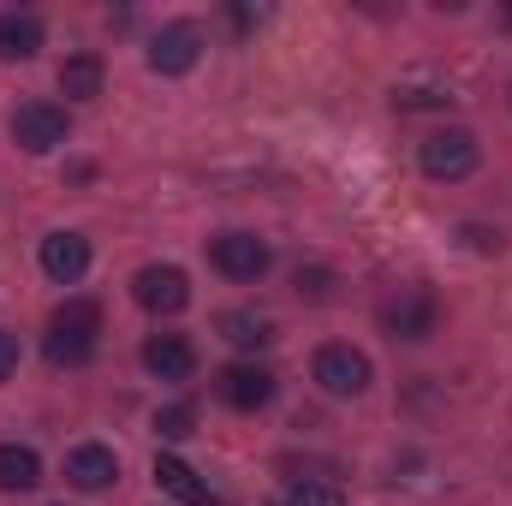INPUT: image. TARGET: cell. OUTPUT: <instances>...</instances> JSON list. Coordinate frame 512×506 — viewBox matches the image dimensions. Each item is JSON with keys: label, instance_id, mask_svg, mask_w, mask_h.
<instances>
[{"label": "cell", "instance_id": "obj_11", "mask_svg": "<svg viewBox=\"0 0 512 506\" xmlns=\"http://www.w3.org/2000/svg\"><path fill=\"white\" fill-rule=\"evenodd\" d=\"M84 268H90V239L84 233H48L42 239V274L54 286H78Z\"/></svg>", "mask_w": 512, "mask_h": 506}, {"label": "cell", "instance_id": "obj_16", "mask_svg": "<svg viewBox=\"0 0 512 506\" xmlns=\"http://www.w3.org/2000/svg\"><path fill=\"white\" fill-rule=\"evenodd\" d=\"M60 96H72V102L102 96V60H96V54H72V60H60Z\"/></svg>", "mask_w": 512, "mask_h": 506}, {"label": "cell", "instance_id": "obj_20", "mask_svg": "<svg viewBox=\"0 0 512 506\" xmlns=\"http://www.w3.org/2000/svg\"><path fill=\"white\" fill-rule=\"evenodd\" d=\"M155 429H161L167 441H185V435L197 429V405H191V399H179V405H167V411H155Z\"/></svg>", "mask_w": 512, "mask_h": 506}, {"label": "cell", "instance_id": "obj_14", "mask_svg": "<svg viewBox=\"0 0 512 506\" xmlns=\"http://www.w3.org/2000/svg\"><path fill=\"white\" fill-rule=\"evenodd\" d=\"M42 483V459L36 447H18V441H0V495H24Z\"/></svg>", "mask_w": 512, "mask_h": 506}, {"label": "cell", "instance_id": "obj_12", "mask_svg": "<svg viewBox=\"0 0 512 506\" xmlns=\"http://www.w3.org/2000/svg\"><path fill=\"white\" fill-rule=\"evenodd\" d=\"M114 477H120V459H114V447H96V441H84V447H72V453H66V483H72V489L96 495V489H108Z\"/></svg>", "mask_w": 512, "mask_h": 506}, {"label": "cell", "instance_id": "obj_22", "mask_svg": "<svg viewBox=\"0 0 512 506\" xmlns=\"http://www.w3.org/2000/svg\"><path fill=\"white\" fill-rule=\"evenodd\" d=\"M12 370H18V334H6V328H0V381L12 376Z\"/></svg>", "mask_w": 512, "mask_h": 506}, {"label": "cell", "instance_id": "obj_23", "mask_svg": "<svg viewBox=\"0 0 512 506\" xmlns=\"http://www.w3.org/2000/svg\"><path fill=\"white\" fill-rule=\"evenodd\" d=\"M507 24H512V6H507Z\"/></svg>", "mask_w": 512, "mask_h": 506}, {"label": "cell", "instance_id": "obj_8", "mask_svg": "<svg viewBox=\"0 0 512 506\" xmlns=\"http://www.w3.org/2000/svg\"><path fill=\"white\" fill-rule=\"evenodd\" d=\"M197 54H203L197 24H167V30H155V42H149V72H161V78H185V72L197 66Z\"/></svg>", "mask_w": 512, "mask_h": 506}, {"label": "cell", "instance_id": "obj_6", "mask_svg": "<svg viewBox=\"0 0 512 506\" xmlns=\"http://www.w3.org/2000/svg\"><path fill=\"white\" fill-rule=\"evenodd\" d=\"M12 143L30 149V155L60 149V143H66V108H54V102H24V108L12 114Z\"/></svg>", "mask_w": 512, "mask_h": 506}, {"label": "cell", "instance_id": "obj_9", "mask_svg": "<svg viewBox=\"0 0 512 506\" xmlns=\"http://www.w3.org/2000/svg\"><path fill=\"white\" fill-rule=\"evenodd\" d=\"M215 393H221L233 411H262V405L274 399V376H268L262 364H227V370L215 376Z\"/></svg>", "mask_w": 512, "mask_h": 506}, {"label": "cell", "instance_id": "obj_10", "mask_svg": "<svg viewBox=\"0 0 512 506\" xmlns=\"http://www.w3.org/2000/svg\"><path fill=\"white\" fill-rule=\"evenodd\" d=\"M143 370L155 381H191L197 376V352L185 334H149L143 340Z\"/></svg>", "mask_w": 512, "mask_h": 506}, {"label": "cell", "instance_id": "obj_1", "mask_svg": "<svg viewBox=\"0 0 512 506\" xmlns=\"http://www.w3.org/2000/svg\"><path fill=\"white\" fill-rule=\"evenodd\" d=\"M96 334H102V304L96 298H66L48 322V364H84L96 352Z\"/></svg>", "mask_w": 512, "mask_h": 506}, {"label": "cell", "instance_id": "obj_5", "mask_svg": "<svg viewBox=\"0 0 512 506\" xmlns=\"http://www.w3.org/2000/svg\"><path fill=\"white\" fill-rule=\"evenodd\" d=\"M382 328L393 340H429L435 334V298L423 286H399L382 304Z\"/></svg>", "mask_w": 512, "mask_h": 506}, {"label": "cell", "instance_id": "obj_18", "mask_svg": "<svg viewBox=\"0 0 512 506\" xmlns=\"http://www.w3.org/2000/svg\"><path fill=\"white\" fill-rule=\"evenodd\" d=\"M274 506H346V495H340L334 483H322V477H298V483L280 489Z\"/></svg>", "mask_w": 512, "mask_h": 506}, {"label": "cell", "instance_id": "obj_2", "mask_svg": "<svg viewBox=\"0 0 512 506\" xmlns=\"http://www.w3.org/2000/svg\"><path fill=\"white\" fill-rule=\"evenodd\" d=\"M417 161H423V173H429V179L453 185V179H471V173H477L483 149H477V137H471L465 126H447V131H429V137H423Z\"/></svg>", "mask_w": 512, "mask_h": 506}, {"label": "cell", "instance_id": "obj_13", "mask_svg": "<svg viewBox=\"0 0 512 506\" xmlns=\"http://www.w3.org/2000/svg\"><path fill=\"white\" fill-rule=\"evenodd\" d=\"M155 483H161V495H173L179 506H209V483H203L185 459H173V453L155 459Z\"/></svg>", "mask_w": 512, "mask_h": 506}, {"label": "cell", "instance_id": "obj_7", "mask_svg": "<svg viewBox=\"0 0 512 506\" xmlns=\"http://www.w3.org/2000/svg\"><path fill=\"white\" fill-rule=\"evenodd\" d=\"M209 262L227 274V280H262L268 274V245L256 239V233H221L215 245H209Z\"/></svg>", "mask_w": 512, "mask_h": 506}, {"label": "cell", "instance_id": "obj_3", "mask_svg": "<svg viewBox=\"0 0 512 506\" xmlns=\"http://www.w3.org/2000/svg\"><path fill=\"white\" fill-rule=\"evenodd\" d=\"M131 298H137L143 310H155V316H179V310L191 304V280H185V268H173V262H149V268H137Z\"/></svg>", "mask_w": 512, "mask_h": 506}, {"label": "cell", "instance_id": "obj_15", "mask_svg": "<svg viewBox=\"0 0 512 506\" xmlns=\"http://www.w3.org/2000/svg\"><path fill=\"white\" fill-rule=\"evenodd\" d=\"M42 48V18L36 12H0V60H30Z\"/></svg>", "mask_w": 512, "mask_h": 506}, {"label": "cell", "instance_id": "obj_19", "mask_svg": "<svg viewBox=\"0 0 512 506\" xmlns=\"http://www.w3.org/2000/svg\"><path fill=\"white\" fill-rule=\"evenodd\" d=\"M393 102H399V108H447L453 90H447V84H423V78H411V84H393Z\"/></svg>", "mask_w": 512, "mask_h": 506}, {"label": "cell", "instance_id": "obj_17", "mask_svg": "<svg viewBox=\"0 0 512 506\" xmlns=\"http://www.w3.org/2000/svg\"><path fill=\"white\" fill-rule=\"evenodd\" d=\"M221 334H227L233 346L256 352V346H268V340H274V322H268V316H256V310H227V316H221Z\"/></svg>", "mask_w": 512, "mask_h": 506}, {"label": "cell", "instance_id": "obj_21", "mask_svg": "<svg viewBox=\"0 0 512 506\" xmlns=\"http://www.w3.org/2000/svg\"><path fill=\"white\" fill-rule=\"evenodd\" d=\"M298 292L304 298H328V268H298Z\"/></svg>", "mask_w": 512, "mask_h": 506}, {"label": "cell", "instance_id": "obj_4", "mask_svg": "<svg viewBox=\"0 0 512 506\" xmlns=\"http://www.w3.org/2000/svg\"><path fill=\"white\" fill-rule=\"evenodd\" d=\"M316 381H322V393H334V399H358V393L370 387V358H364L358 346H322V352H316Z\"/></svg>", "mask_w": 512, "mask_h": 506}]
</instances>
